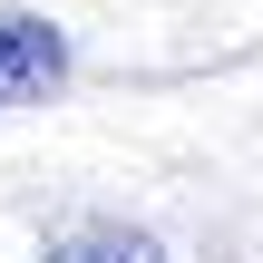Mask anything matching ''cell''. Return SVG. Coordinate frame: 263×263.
Wrapping results in <instances>:
<instances>
[{"mask_svg": "<svg viewBox=\"0 0 263 263\" xmlns=\"http://www.w3.org/2000/svg\"><path fill=\"white\" fill-rule=\"evenodd\" d=\"M39 254H49V263H166V244H156V234H137V224L88 215V224H59Z\"/></svg>", "mask_w": 263, "mask_h": 263, "instance_id": "2", "label": "cell"}, {"mask_svg": "<svg viewBox=\"0 0 263 263\" xmlns=\"http://www.w3.org/2000/svg\"><path fill=\"white\" fill-rule=\"evenodd\" d=\"M68 78V39L39 10H0V107H29Z\"/></svg>", "mask_w": 263, "mask_h": 263, "instance_id": "1", "label": "cell"}]
</instances>
